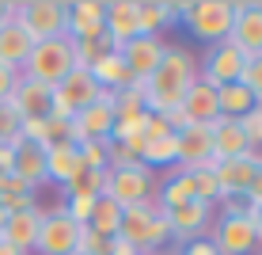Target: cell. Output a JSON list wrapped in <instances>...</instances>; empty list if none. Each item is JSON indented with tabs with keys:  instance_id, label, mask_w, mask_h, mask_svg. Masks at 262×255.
<instances>
[{
	"instance_id": "6da1fadb",
	"label": "cell",
	"mask_w": 262,
	"mask_h": 255,
	"mask_svg": "<svg viewBox=\"0 0 262 255\" xmlns=\"http://www.w3.org/2000/svg\"><path fill=\"white\" fill-rule=\"evenodd\" d=\"M198 80V57L186 46H167L160 57L156 72L141 84L144 95V111L148 114H167L183 103V95L190 92V84Z\"/></svg>"
},
{
	"instance_id": "7a4b0ae2",
	"label": "cell",
	"mask_w": 262,
	"mask_h": 255,
	"mask_svg": "<svg viewBox=\"0 0 262 255\" xmlns=\"http://www.w3.org/2000/svg\"><path fill=\"white\" fill-rule=\"evenodd\" d=\"M118 236L129 240L141 255L148 251H164L171 244V229H167V217H164V206L156 202V194L141 206H129L122 209V225H118Z\"/></svg>"
},
{
	"instance_id": "3957f363",
	"label": "cell",
	"mask_w": 262,
	"mask_h": 255,
	"mask_svg": "<svg viewBox=\"0 0 262 255\" xmlns=\"http://www.w3.org/2000/svg\"><path fill=\"white\" fill-rule=\"evenodd\" d=\"M15 23L31 34V42H50L69 34V0H19Z\"/></svg>"
},
{
	"instance_id": "277c9868",
	"label": "cell",
	"mask_w": 262,
	"mask_h": 255,
	"mask_svg": "<svg viewBox=\"0 0 262 255\" xmlns=\"http://www.w3.org/2000/svg\"><path fill=\"white\" fill-rule=\"evenodd\" d=\"M179 23H183L198 42L216 46V42H224L228 31H232V0H186L183 12H179Z\"/></svg>"
},
{
	"instance_id": "5b68a950",
	"label": "cell",
	"mask_w": 262,
	"mask_h": 255,
	"mask_svg": "<svg viewBox=\"0 0 262 255\" xmlns=\"http://www.w3.org/2000/svg\"><path fill=\"white\" fill-rule=\"evenodd\" d=\"M72 69H76V57H72V38L65 34V38L34 42V50H31V57H27V65H23L19 76L53 88V84H61Z\"/></svg>"
},
{
	"instance_id": "8992f818",
	"label": "cell",
	"mask_w": 262,
	"mask_h": 255,
	"mask_svg": "<svg viewBox=\"0 0 262 255\" xmlns=\"http://www.w3.org/2000/svg\"><path fill=\"white\" fill-rule=\"evenodd\" d=\"M99 92H103V88L92 80L88 69H72L61 84L50 88V118H65V122H72L80 111H88V107L95 103Z\"/></svg>"
},
{
	"instance_id": "52a82bcc",
	"label": "cell",
	"mask_w": 262,
	"mask_h": 255,
	"mask_svg": "<svg viewBox=\"0 0 262 255\" xmlns=\"http://www.w3.org/2000/svg\"><path fill=\"white\" fill-rule=\"evenodd\" d=\"M103 194L111 202H118L122 209L129 206H141L156 194V179L144 164H129V168H106V179H103Z\"/></svg>"
},
{
	"instance_id": "ba28073f",
	"label": "cell",
	"mask_w": 262,
	"mask_h": 255,
	"mask_svg": "<svg viewBox=\"0 0 262 255\" xmlns=\"http://www.w3.org/2000/svg\"><path fill=\"white\" fill-rule=\"evenodd\" d=\"M76 240H80V225L65 213V202L53 209H42L34 251L38 255H76Z\"/></svg>"
},
{
	"instance_id": "9c48e42d",
	"label": "cell",
	"mask_w": 262,
	"mask_h": 255,
	"mask_svg": "<svg viewBox=\"0 0 262 255\" xmlns=\"http://www.w3.org/2000/svg\"><path fill=\"white\" fill-rule=\"evenodd\" d=\"M262 171V149L247 152V156H232V160H213V175H216V190L224 198H247L255 175Z\"/></svg>"
},
{
	"instance_id": "30bf717a",
	"label": "cell",
	"mask_w": 262,
	"mask_h": 255,
	"mask_svg": "<svg viewBox=\"0 0 262 255\" xmlns=\"http://www.w3.org/2000/svg\"><path fill=\"white\" fill-rule=\"evenodd\" d=\"M213 240L216 255H255L258 251V236L247 213H221L213 232H205Z\"/></svg>"
},
{
	"instance_id": "8fae6325",
	"label": "cell",
	"mask_w": 262,
	"mask_h": 255,
	"mask_svg": "<svg viewBox=\"0 0 262 255\" xmlns=\"http://www.w3.org/2000/svg\"><path fill=\"white\" fill-rule=\"evenodd\" d=\"M114 92H99V99L88 111H80L76 118L69 122V133H72V145H84V141H111V130H114V107H111Z\"/></svg>"
},
{
	"instance_id": "7c38bea8",
	"label": "cell",
	"mask_w": 262,
	"mask_h": 255,
	"mask_svg": "<svg viewBox=\"0 0 262 255\" xmlns=\"http://www.w3.org/2000/svg\"><path fill=\"white\" fill-rule=\"evenodd\" d=\"M243 61H247V57L224 38V42H216V46H209L205 57L198 61V80H205V84H213V88L236 84L239 72H243Z\"/></svg>"
},
{
	"instance_id": "4fadbf2b",
	"label": "cell",
	"mask_w": 262,
	"mask_h": 255,
	"mask_svg": "<svg viewBox=\"0 0 262 255\" xmlns=\"http://www.w3.org/2000/svg\"><path fill=\"white\" fill-rule=\"evenodd\" d=\"M164 50H167L164 34H137V38H129L125 46H118L125 69H129V76L137 80V84H144V80L156 72L160 57H164Z\"/></svg>"
},
{
	"instance_id": "5bb4252c",
	"label": "cell",
	"mask_w": 262,
	"mask_h": 255,
	"mask_svg": "<svg viewBox=\"0 0 262 255\" xmlns=\"http://www.w3.org/2000/svg\"><path fill=\"white\" fill-rule=\"evenodd\" d=\"M228 42L243 57H262V4H232Z\"/></svg>"
},
{
	"instance_id": "9a60e30c",
	"label": "cell",
	"mask_w": 262,
	"mask_h": 255,
	"mask_svg": "<svg viewBox=\"0 0 262 255\" xmlns=\"http://www.w3.org/2000/svg\"><path fill=\"white\" fill-rule=\"evenodd\" d=\"M164 217H167V229H171V240L183 248V244H190L198 240V236H205V229H209V221H213V206H205V202H186V206H175V209H164Z\"/></svg>"
},
{
	"instance_id": "2e32d148",
	"label": "cell",
	"mask_w": 262,
	"mask_h": 255,
	"mask_svg": "<svg viewBox=\"0 0 262 255\" xmlns=\"http://www.w3.org/2000/svg\"><path fill=\"white\" fill-rule=\"evenodd\" d=\"M103 31L111 50L137 38V0H106L103 4Z\"/></svg>"
},
{
	"instance_id": "e0dca14e",
	"label": "cell",
	"mask_w": 262,
	"mask_h": 255,
	"mask_svg": "<svg viewBox=\"0 0 262 255\" xmlns=\"http://www.w3.org/2000/svg\"><path fill=\"white\" fill-rule=\"evenodd\" d=\"M69 38L72 42H99L103 31V0H69Z\"/></svg>"
},
{
	"instance_id": "ac0fdd59",
	"label": "cell",
	"mask_w": 262,
	"mask_h": 255,
	"mask_svg": "<svg viewBox=\"0 0 262 255\" xmlns=\"http://www.w3.org/2000/svg\"><path fill=\"white\" fill-rule=\"evenodd\" d=\"M38 225H42V206H31V209H19V213H8L4 229H0V240L19 248L23 255L34 251V236H38Z\"/></svg>"
},
{
	"instance_id": "d6986e66",
	"label": "cell",
	"mask_w": 262,
	"mask_h": 255,
	"mask_svg": "<svg viewBox=\"0 0 262 255\" xmlns=\"http://www.w3.org/2000/svg\"><path fill=\"white\" fill-rule=\"evenodd\" d=\"M8 107H12L19 118H50V88L38 84V80L19 76L15 92L8 95Z\"/></svg>"
},
{
	"instance_id": "ffe728a7",
	"label": "cell",
	"mask_w": 262,
	"mask_h": 255,
	"mask_svg": "<svg viewBox=\"0 0 262 255\" xmlns=\"http://www.w3.org/2000/svg\"><path fill=\"white\" fill-rule=\"evenodd\" d=\"M209 138H213V160H232V156H247L251 145L239 130V118H216L209 122Z\"/></svg>"
},
{
	"instance_id": "44dd1931",
	"label": "cell",
	"mask_w": 262,
	"mask_h": 255,
	"mask_svg": "<svg viewBox=\"0 0 262 255\" xmlns=\"http://www.w3.org/2000/svg\"><path fill=\"white\" fill-rule=\"evenodd\" d=\"M179 138V168H198V164H209L213 160V138H209V126H186V130L175 133Z\"/></svg>"
},
{
	"instance_id": "7402d4cb",
	"label": "cell",
	"mask_w": 262,
	"mask_h": 255,
	"mask_svg": "<svg viewBox=\"0 0 262 255\" xmlns=\"http://www.w3.org/2000/svg\"><path fill=\"white\" fill-rule=\"evenodd\" d=\"M88 72H92V80L103 88V92H122V88H133V84H137V80L129 76V69H125V61H122L118 50H103V53H99V61H95ZM137 88H141V84H137Z\"/></svg>"
},
{
	"instance_id": "603a6c76",
	"label": "cell",
	"mask_w": 262,
	"mask_h": 255,
	"mask_svg": "<svg viewBox=\"0 0 262 255\" xmlns=\"http://www.w3.org/2000/svg\"><path fill=\"white\" fill-rule=\"evenodd\" d=\"M31 50H34L31 34H27L15 19H8L4 27H0V65H4V69L23 72L27 57H31Z\"/></svg>"
},
{
	"instance_id": "cb8c5ba5",
	"label": "cell",
	"mask_w": 262,
	"mask_h": 255,
	"mask_svg": "<svg viewBox=\"0 0 262 255\" xmlns=\"http://www.w3.org/2000/svg\"><path fill=\"white\" fill-rule=\"evenodd\" d=\"M80 171H84V164H80L76 145L65 141V145H50V149H46V179H50V183L69 187Z\"/></svg>"
},
{
	"instance_id": "d4e9b609",
	"label": "cell",
	"mask_w": 262,
	"mask_h": 255,
	"mask_svg": "<svg viewBox=\"0 0 262 255\" xmlns=\"http://www.w3.org/2000/svg\"><path fill=\"white\" fill-rule=\"evenodd\" d=\"M183 4H167V0H137V34H160L164 27L179 23Z\"/></svg>"
},
{
	"instance_id": "484cf974",
	"label": "cell",
	"mask_w": 262,
	"mask_h": 255,
	"mask_svg": "<svg viewBox=\"0 0 262 255\" xmlns=\"http://www.w3.org/2000/svg\"><path fill=\"white\" fill-rule=\"evenodd\" d=\"M12 171L23 179L31 190H38L42 183H50L46 179V149H38V145H19L15 149V164H12Z\"/></svg>"
},
{
	"instance_id": "4316f807",
	"label": "cell",
	"mask_w": 262,
	"mask_h": 255,
	"mask_svg": "<svg viewBox=\"0 0 262 255\" xmlns=\"http://www.w3.org/2000/svg\"><path fill=\"white\" fill-rule=\"evenodd\" d=\"M118 225H122V206L111 202L106 194H99L92 202V217H88V229L95 236H103V240H111V236H118Z\"/></svg>"
},
{
	"instance_id": "83f0119b",
	"label": "cell",
	"mask_w": 262,
	"mask_h": 255,
	"mask_svg": "<svg viewBox=\"0 0 262 255\" xmlns=\"http://www.w3.org/2000/svg\"><path fill=\"white\" fill-rule=\"evenodd\" d=\"M194 179H190V171L186 168H179L175 175H167L164 179V187H160V194H156V202L164 206V209H175V206H186V202H194Z\"/></svg>"
},
{
	"instance_id": "f1b7e54d",
	"label": "cell",
	"mask_w": 262,
	"mask_h": 255,
	"mask_svg": "<svg viewBox=\"0 0 262 255\" xmlns=\"http://www.w3.org/2000/svg\"><path fill=\"white\" fill-rule=\"evenodd\" d=\"M137 160L144 168H171V164H179V138L175 133H167V138H156V141H144Z\"/></svg>"
},
{
	"instance_id": "f546056e",
	"label": "cell",
	"mask_w": 262,
	"mask_h": 255,
	"mask_svg": "<svg viewBox=\"0 0 262 255\" xmlns=\"http://www.w3.org/2000/svg\"><path fill=\"white\" fill-rule=\"evenodd\" d=\"M251 107H255V99H251V92L239 84V80L216 88V114L221 118H243Z\"/></svg>"
},
{
	"instance_id": "4dcf8cb0",
	"label": "cell",
	"mask_w": 262,
	"mask_h": 255,
	"mask_svg": "<svg viewBox=\"0 0 262 255\" xmlns=\"http://www.w3.org/2000/svg\"><path fill=\"white\" fill-rule=\"evenodd\" d=\"M144 122H148V111L129 114V118H114L111 141H114V145H122V149H129L133 156H137V152H141V145H144Z\"/></svg>"
},
{
	"instance_id": "1f68e13d",
	"label": "cell",
	"mask_w": 262,
	"mask_h": 255,
	"mask_svg": "<svg viewBox=\"0 0 262 255\" xmlns=\"http://www.w3.org/2000/svg\"><path fill=\"white\" fill-rule=\"evenodd\" d=\"M103 179H106V171H88L84 168L69 187H61V194L65 198H99L103 194Z\"/></svg>"
},
{
	"instance_id": "d6a6232c",
	"label": "cell",
	"mask_w": 262,
	"mask_h": 255,
	"mask_svg": "<svg viewBox=\"0 0 262 255\" xmlns=\"http://www.w3.org/2000/svg\"><path fill=\"white\" fill-rule=\"evenodd\" d=\"M190 179H194V194H198V202H205V206L221 202L216 175H213V160H209V164H198V168H190Z\"/></svg>"
},
{
	"instance_id": "836d02e7",
	"label": "cell",
	"mask_w": 262,
	"mask_h": 255,
	"mask_svg": "<svg viewBox=\"0 0 262 255\" xmlns=\"http://www.w3.org/2000/svg\"><path fill=\"white\" fill-rule=\"evenodd\" d=\"M111 107H114V118H129V114H141V111H144V95H141V88L133 84V88H122V92H114Z\"/></svg>"
},
{
	"instance_id": "e575fe53",
	"label": "cell",
	"mask_w": 262,
	"mask_h": 255,
	"mask_svg": "<svg viewBox=\"0 0 262 255\" xmlns=\"http://www.w3.org/2000/svg\"><path fill=\"white\" fill-rule=\"evenodd\" d=\"M239 130H243V138H247L251 152H258L262 149V103H255L247 114L239 118Z\"/></svg>"
},
{
	"instance_id": "d590c367",
	"label": "cell",
	"mask_w": 262,
	"mask_h": 255,
	"mask_svg": "<svg viewBox=\"0 0 262 255\" xmlns=\"http://www.w3.org/2000/svg\"><path fill=\"white\" fill-rule=\"evenodd\" d=\"M76 152L88 171H106V141H84L76 145Z\"/></svg>"
},
{
	"instance_id": "8d00e7d4",
	"label": "cell",
	"mask_w": 262,
	"mask_h": 255,
	"mask_svg": "<svg viewBox=\"0 0 262 255\" xmlns=\"http://www.w3.org/2000/svg\"><path fill=\"white\" fill-rule=\"evenodd\" d=\"M239 84L251 92V99H255V103H262V57H247V61H243Z\"/></svg>"
},
{
	"instance_id": "74e56055",
	"label": "cell",
	"mask_w": 262,
	"mask_h": 255,
	"mask_svg": "<svg viewBox=\"0 0 262 255\" xmlns=\"http://www.w3.org/2000/svg\"><path fill=\"white\" fill-rule=\"evenodd\" d=\"M103 50H111V42H106V38H99V42H72V57H76V69H92Z\"/></svg>"
},
{
	"instance_id": "f35d334b",
	"label": "cell",
	"mask_w": 262,
	"mask_h": 255,
	"mask_svg": "<svg viewBox=\"0 0 262 255\" xmlns=\"http://www.w3.org/2000/svg\"><path fill=\"white\" fill-rule=\"evenodd\" d=\"M27 194H38V190H31L15 171H4V175H0V198H27Z\"/></svg>"
},
{
	"instance_id": "ab89813d",
	"label": "cell",
	"mask_w": 262,
	"mask_h": 255,
	"mask_svg": "<svg viewBox=\"0 0 262 255\" xmlns=\"http://www.w3.org/2000/svg\"><path fill=\"white\" fill-rule=\"evenodd\" d=\"M72 145V133H69V122L65 118H46V149L50 145Z\"/></svg>"
},
{
	"instance_id": "60d3db41",
	"label": "cell",
	"mask_w": 262,
	"mask_h": 255,
	"mask_svg": "<svg viewBox=\"0 0 262 255\" xmlns=\"http://www.w3.org/2000/svg\"><path fill=\"white\" fill-rule=\"evenodd\" d=\"M175 255H216V248H213V240L209 236H198V240H190V244H183Z\"/></svg>"
},
{
	"instance_id": "b9f144b4",
	"label": "cell",
	"mask_w": 262,
	"mask_h": 255,
	"mask_svg": "<svg viewBox=\"0 0 262 255\" xmlns=\"http://www.w3.org/2000/svg\"><path fill=\"white\" fill-rule=\"evenodd\" d=\"M15 84H19V72L0 65V103H8V95L15 92Z\"/></svg>"
},
{
	"instance_id": "7bdbcfd3",
	"label": "cell",
	"mask_w": 262,
	"mask_h": 255,
	"mask_svg": "<svg viewBox=\"0 0 262 255\" xmlns=\"http://www.w3.org/2000/svg\"><path fill=\"white\" fill-rule=\"evenodd\" d=\"M106 255H141V251L133 248L129 240H122V236H111V240H106Z\"/></svg>"
},
{
	"instance_id": "ee69618b",
	"label": "cell",
	"mask_w": 262,
	"mask_h": 255,
	"mask_svg": "<svg viewBox=\"0 0 262 255\" xmlns=\"http://www.w3.org/2000/svg\"><path fill=\"white\" fill-rule=\"evenodd\" d=\"M247 217H251V225H255V236H258V244H262V202H255L247 209Z\"/></svg>"
},
{
	"instance_id": "f6af8a7d",
	"label": "cell",
	"mask_w": 262,
	"mask_h": 255,
	"mask_svg": "<svg viewBox=\"0 0 262 255\" xmlns=\"http://www.w3.org/2000/svg\"><path fill=\"white\" fill-rule=\"evenodd\" d=\"M12 15H15V0H0V27L12 19Z\"/></svg>"
},
{
	"instance_id": "bcb514c9",
	"label": "cell",
	"mask_w": 262,
	"mask_h": 255,
	"mask_svg": "<svg viewBox=\"0 0 262 255\" xmlns=\"http://www.w3.org/2000/svg\"><path fill=\"white\" fill-rule=\"evenodd\" d=\"M0 255H23L19 248H12V244H4V240H0Z\"/></svg>"
},
{
	"instance_id": "7dc6e473",
	"label": "cell",
	"mask_w": 262,
	"mask_h": 255,
	"mask_svg": "<svg viewBox=\"0 0 262 255\" xmlns=\"http://www.w3.org/2000/svg\"><path fill=\"white\" fill-rule=\"evenodd\" d=\"M4 221H8V213H4V209H0V229H4Z\"/></svg>"
},
{
	"instance_id": "c3c4849f",
	"label": "cell",
	"mask_w": 262,
	"mask_h": 255,
	"mask_svg": "<svg viewBox=\"0 0 262 255\" xmlns=\"http://www.w3.org/2000/svg\"><path fill=\"white\" fill-rule=\"evenodd\" d=\"M148 255H167V251H148Z\"/></svg>"
},
{
	"instance_id": "681fc988",
	"label": "cell",
	"mask_w": 262,
	"mask_h": 255,
	"mask_svg": "<svg viewBox=\"0 0 262 255\" xmlns=\"http://www.w3.org/2000/svg\"><path fill=\"white\" fill-rule=\"evenodd\" d=\"M255 255H262V248H258V251H255Z\"/></svg>"
}]
</instances>
